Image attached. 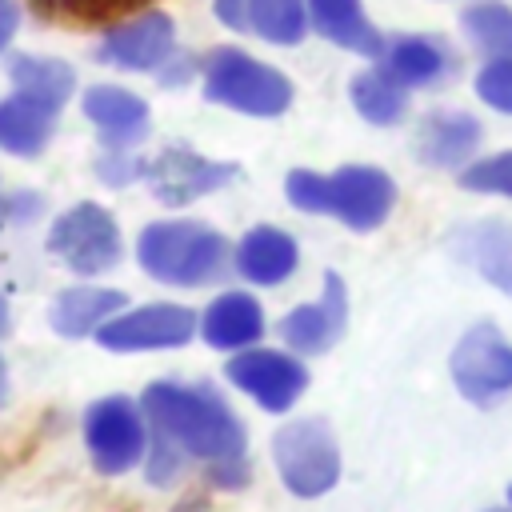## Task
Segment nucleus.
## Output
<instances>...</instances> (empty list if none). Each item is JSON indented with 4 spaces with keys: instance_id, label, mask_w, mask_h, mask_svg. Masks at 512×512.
I'll list each match as a JSON object with an SVG mask.
<instances>
[{
    "instance_id": "obj_1",
    "label": "nucleus",
    "mask_w": 512,
    "mask_h": 512,
    "mask_svg": "<svg viewBox=\"0 0 512 512\" xmlns=\"http://www.w3.org/2000/svg\"><path fill=\"white\" fill-rule=\"evenodd\" d=\"M140 412L148 416L152 432L176 444L188 460L212 464V460L244 456V444H248L244 424L212 384L156 380L144 388Z\"/></svg>"
},
{
    "instance_id": "obj_2",
    "label": "nucleus",
    "mask_w": 512,
    "mask_h": 512,
    "mask_svg": "<svg viewBox=\"0 0 512 512\" xmlns=\"http://www.w3.org/2000/svg\"><path fill=\"white\" fill-rule=\"evenodd\" d=\"M284 196L300 212L336 216L352 232H372L388 220L396 204V184L384 168H372V164H344L332 176L296 168L284 180Z\"/></svg>"
},
{
    "instance_id": "obj_3",
    "label": "nucleus",
    "mask_w": 512,
    "mask_h": 512,
    "mask_svg": "<svg viewBox=\"0 0 512 512\" xmlns=\"http://www.w3.org/2000/svg\"><path fill=\"white\" fill-rule=\"evenodd\" d=\"M140 268L172 288H200L232 264L228 240L204 220H152L136 240Z\"/></svg>"
},
{
    "instance_id": "obj_4",
    "label": "nucleus",
    "mask_w": 512,
    "mask_h": 512,
    "mask_svg": "<svg viewBox=\"0 0 512 512\" xmlns=\"http://www.w3.org/2000/svg\"><path fill=\"white\" fill-rule=\"evenodd\" d=\"M200 84L212 104L244 116H280L292 104V84L280 68L248 56L244 48H212L200 60Z\"/></svg>"
},
{
    "instance_id": "obj_5",
    "label": "nucleus",
    "mask_w": 512,
    "mask_h": 512,
    "mask_svg": "<svg viewBox=\"0 0 512 512\" xmlns=\"http://www.w3.org/2000/svg\"><path fill=\"white\" fill-rule=\"evenodd\" d=\"M272 460H276L284 488L304 500L324 496L340 480V448H336L332 428L320 416H300L276 428Z\"/></svg>"
},
{
    "instance_id": "obj_6",
    "label": "nucleus",
    "mask_w": 512,
    "mask_h": 512,
    "mask_svg": "<svg viewBox=\"0 0 512 512\" xmlns=\"http://www.w3.org/2000/svg\"><path fill=\"white\" fill-rule=\"evenodd\" d=\"M48 252L76 276H104L120 264L124 240L116 216L104 204L80 200L68 212H60L56 224L48 228Z\"/></svg>"
},
{
    "instance_id": "obj_7",
    "label": "nucleus",
    "mask_w": 512,
    "mask_h": 512,
    "mask_svg": "<svg viewBox=\"0 0 512 512\" xmlns=\"http://www.w3.org/2000/svg\"><path fill=\"white\" fill-rule=\"evenodd\" d=\"M84 448L104 476H120L136 468L148 452V432H144V412L128 396H104L88 404L84 412Z\"/></svg>"
},
{
    "instance_id": "obj_8",
    "label": "nucleus",
    "mask_w": 512,
    "mask_h": 512,
    "mask_svg": "<svg viewBox=\"0 0 512 512\" xmlns=\"http://www.w3.org/2000/svg\"><path fill=\"white\" fill-rule=\"evenodd\" d=\"M200 332V316L184 304H140V308H120L112 320L96 328V340L108 352H160V348H180Z\"/></svg>"
},
{
    "instance_id": "obj_9",
    "label": "nucleus",
    "mask_w": 512,
    "mask_h": 512,
    "mask_svg": "<svg viewBox=\"0 0 512 512\" xmlns=\"http://www.w3.org/2000/svg\"><path fill=\"white\" fill-rule=\"evenodd\" d=\"M452 380L472 404H492L512 392V344L492 324H472L452 352Z\"/></svg>"
},
{
    "instance_id": "obj_10",
    "label": "nucleus",
    "mask_w": 512,
    "mask_h": 512,
    "mask_svg": "<svg viewBox=\"0 0 512 512\" xmlns=\"http://www.w3.org/2000/svg\"><path fill=\"white\" fill-rule=\"evenodd\" d=\"M228 384L252 396L264 412H288L308 388V368L288 352L248 344L228 360Z\"/></svg>"
},
{
    "instance_id": "obj_11",
    "label": "nucleus",
    "mask_w": 512,
    "mask_h": 512,
    "mask_svg": "<svg viewBox=\"0 0 512 512\" xmlns=\"http://www.w3.org/2000/svg\"><path fill=\"white\" fill-rule=\"evenodd\" d=\"M236 176V164H224V160H208L200 152H192L188 144H168L160 148L148 164H144V180L152 188V196L168 208H180V204H192L216 188H224L228 180Z\"/></svg>"
},
{
    "instance_id": "obj_12",
    "label": "nucleus",
    "mask_w": 512,
    "mask_h": 512,
    "mask_svg": "<svg viewBox=\"0 0 512 512\" xmlns=\"http://www.w3.org/2000/svg\"><path fill=\"white\" fill-rule=\"evenodd\" d=\"M176 52V24L168 12H140L104 28L92 56L120 72H156Z\"/></svg>"
},
{
    "instance_id": "obj_13",
    "label": "nucleus",
    "mask_w": 512,
    "mask_h": 512,
    "mask_svg": "<svg viewBox=\"0 0 512 512\" xmlns=\"http://www.w3.org/2000/svg\"><path fill=\"white\" fill-rule=\"evenodd\" d=\"M344 320H348V292L344 280L336 272H324V292L312 304H296L284 320H280V336L292 352L304 356H320L328 352L340 336H344Z\"/></svg>"
},
{
    "instance_id": "obj_14",
    "label": "nucleus",
    "mask_w": 512,
    "mask_h": 512,
    "mask_svg": "<svg viewBox=\"0 0 512 512\" xmlns=\"http://www.w3.org/2000/svg\"><path fill=\"white\" fill-rule=\"evenodd\" d=\"M88 124L100 132L104 148H136L148 136V100L120 84H92L80 96Z\"/></svg>"
},
{
    "instance_id": "obj_15",
    "label": "nucleus",
    "mask_w": 512,
    "mask_h": 512,
    "mask_svg": "<svg viewBox=\"0 0 512 512\" xmlns=\"http://www.w3.org/2000/svg\"><path fill=\"white\" fill-rule=\"evenodd\" d=\"M212 12L220 24L236 32H252L268 44H300L308 32V8L304 0H212Z\"/></svg>"
},
{
    "instance_id": "obj_16",
    "label": "nucleus",
    "mask_w": 512,
    "mask_h": 512,
    "mask_svg": "<svg viewBox=\"0 0 512 512\" xmlns=\"http://www.w3.org/2000/svg\"><path fill=\"white\" fill-rule=\"evenodd\" d=\"M480 140H484V128L476 116L456 112V108H440L416 124L412 152L432 168H464L476 156Z\"/></svg>"
},
{
    "instance_id": "obj_17",
    "label": "nucleus",
    "mask_w": 512,
    "mask_h": 512,
    "mask_svg": "<svg viewBox=\"0 0 512 512\" xmlns=\"http://www.w3.org/2000/svg\"><path fill=\"white\" fill-rule=\"evenodd\" d=\"M380 68L392 72L404 88H432L444 84L456 68L452 48L440 36H424V32H404V36H388L380 48Z\"/></svg>"
},
{
    "instance_id": "obj_18",
    "label": "nucleus",
    "mask_w": 512,
    "mask_h": 512,
    "mask_svg": "<svg viewBox=\"0 0 512 512\" xmlns=\"http://www.w3.org/2000/svg\"><path fill=\"white\" fill-rule=\"evenodd\" d=\"M300 264V248L284 228L272 224H256L240 236V244L232 248V268L240 272V280L256 284V288H276L284 284Z\"/></svg>"
},
{
    "instance_id": "obj_19",
    "label": "nucleus",
    "mask_w": 512,
    "mask_h": 512,
    "mask_svg": "<svg viewBox=\"0 0 512 512\" xmlns=\"http://www.w3.org/2000/svg\"><path fill=\"white\" fill-rule=\"evenodd\" d=\"M200 336L216 352H240L264 336V308L248 292H220L200 312Z\"/></svg>"
},
{
    "instance_id": "obj_20",
    "label": "nucleus",
    "mask_w": 512,
    "mask_h": 512,
    "mask_svg": "<svg viewBox=\"0 0 512 512\" xmlns=\"http://www.w3.org/2000/svg\"><path fill=\"white\" fill-rule=\"evenodd\" d=\"M304 8H308V28H316L328 44L372 60L380 56L384 36L376 32L360 0H304Z\"/></svg>"
},
{
    "instance_id": "obj_21",
    "label": "nucleus",
    "mask_w": 512,
    "mask_h": 512,
    "mask_svg": "<svg viewBox=\"0 0 512 512\" xmlns=\"http://www.w3.org/2000/svg\"><path fill=\"white\" fill-rule=\"evenodd\" d=\"M120 308H128V296L116 292V288H92V284H76V288H64L52 308H48V324L56 336H68V340H80V336H92L104 320H112Z\"/></svg>"
},
{
    "instance_id": "obj_22",
    "label": "nucleus",
    "mask_w": 512,
    "mask_h": 512,
    "mask_svg": "<svg viewBox=\"0 0 512 512\" xmlns=\"http://www.w3.org/2000/svg\"><path fill=\"white\" fill-rule=\"evenodd\" d=\"M56 132V108L28 92H12L0 100V152L8 156H40Z\"/></svg>"
},
{
    "instance_id": "obj_23",
    "label": "nucleus",
    "mask_w": 512,
    "mask_h": 512,
    "mask_svg": "<svg viewBox=\"0 0 512 512\" xmlns=\"http://www.w3.org/2000/svg\"><path fill=\"white\" fill-rule=\"evenodd\" d=\"M460 260H468L488 284L512 296V224L508 220H480L456 232Z\"/></svg>"
},
{
    "instance_id": "obj_24",
    "label": "nucleus",
    "mask_w": 512,
    "mask_h": 512,
    "mask_svg": "<svg viewBox=\"0 0 512 512\" xmlns=\"http://www.w3.org/2000/svg\"><path fill=\"white\" fill-rule=\"evenodd\" d=\"M8 80L16 92H28L36 100H44L48 108H64L68 96L76 92V72L72 64L56 60V56H32V52H20L8 60Z\"/></svg>"
},
{
    "instance_id": "obj_25",
    "label": "nucleus",
    "mask_w": 512,
    "mask_h": 512,
    "mask_svg": "<svg viewBox=\"0 0 512 512\" xmlns=\"http://www.w3.org/2000/svg\"><path fill=\"white\" fill-rule=\"evenodd\" d=\"M348 96H352V108H356L368 124H380V128L400 124L404 112H408V88H404L392 72H384L380 64L356 72L352 84H348Z\"/></svg>"
},
{
    "instance_id": "obj_26",
    "label": "nucleus",
    "mask_w": 512,
    "mask_h": 512,
    "mask_svg": "<svg viewBox=\"0 0 512 512\" xmlns=\"http://www.w3.org/2000/svg\"><path fill=\"white\" fill-rule=\"evenodd\" d=\"M460 32L476 52L492 56H512V8L504 0H476L460 16Z\"/></svg>"
},
{
    "instance_id": "obj_27",
    "label": "nucleus",
    "mask_w": 512,
    "mask_h": 512,
    "mask_svg": "<svg viewBox=\"0 0 512 512\" xmlns=\"http://www.w3.org/2000/svg\"><path fill=\"white\" fill-rule=\"evenodd\" d=\"M460 184L468 192H488V196H512V152H496L484 160L464 164Z\"/></svg>"
},
{
    "instance_id": "obj_28",
    "label": "nucleus",
    "mask_w": 512,
    "mask_h": 512,
    "mask_svg": "<svg viewBox=\"0 0 512 512\" xmlns=\"http://www.w3.org/2000/svg\"><path fill=\"white\" fill-rule=\"evenodd\" d=\"M476 96H480L488 108L512 116V56H492V60L476 72Z\"/></svg>"
},
{
    "instance_id": "obj_29",
    "label": "nucleus",
    "mask_w": 512,
    "mask_h": 512,
    "mask_svg": "<svg viewBox=\"0 0 512 512\" xmlns=\"http://www.w3.org/2000/svg\"><path fill=\"white\" fill-rule=\"evenodd\" d=\"M144 164H148V160H140L132 148H104V152L96 156V176H100L104 184L120 188V184L144 180Z\"/></svg>"
},
{
    "instance_id": "obj_30",
    "label": "nucleus",
    "mask_w": 512,
    "mask_h": 512,
    "mask_svg": "<svg viewBox=\"0 0 512 512\" xmlns=\"http://www.w3.org/2000/svg\"><path fill=\"white\" fill-rule=\"evenodd\" d=\"M184 452L176 448V444H168L164 436H152V444H148V452H144V472H148V484H156V488H164V484H172L180 472H184Z\"/></svg>"
},
{
    "instance_id": "obj_31",
    "label": "nucleus",
    "mask_w": 512,
    "mask_h": 512,
    "mask_svg": "<svg viewBox=\"0 0 512 512\" xmlns=\"http://www.w3.org/2000/svg\"><path fill=\"white\" fill-rule=\"evenodd\" d=\"M204 476H208V484H212V488H228V492H240V488L248 484L252 468H248V460H244V456H232V460H212Z\"/></svg>"
},
{
    "instance_id": "obj_32",
    "label": "nucleus",
    "mask_w": 512,
    "mask_h": 512,
    "mask_svg": "<svg viewBox=\"0 0 512 512\" xmlns=\"http://www.w3.org/2000/svg\"><path fill=\"white\" fill-rule=\"evenodd\" d=\"M196 72H200V60H196V56H188V52H180V48H176L160 68H156V76H160V84H164V88H180V84H188Z\"/></svg>"
},
{
    "instance_id": "obj_33",
    "label": "nucleus",
    "mask_w": 512,
    "mask_h": 512,
    "mask_svg": "<svg viewBox=\"0 0 512 512\" xmlns=\"http://www.w3.org/2000/svg\"><path fill=\"white\" fill-rule=\"evenodd\" d=\"M48 12H100V8H116V4H136V0H36Z\"/></svg>"
},
{
    "instance_id": "obj_34",
    "label": "nucleus",
    "mask_w": 512,
    "mask_h": 512,
    "mask_svg": "<svg viewBox=\"0 0 512 512\" xmlns=\"http://www.w3.org/2000/svg\"><path fill=\"white\" fill-rule=\"evenodd\" d=\"M16 28H20V4L16 0H0V52L12 44Z\"/></svg>"
},
{
    "instance_id": "obj_35",
    "label": "nucleus",
    "mask_w": 512,
    "mask_h": 512,
    "mask_svg": "<svg viewBox=\"0 0 512 512\" xmlns=\"http://www.w3.org/2000/svg\"><path fill=\"white\" fill-rule=\"evenodd\" d=\"M12 328V308H8V300H4V292H0V336Z\"/></svg>"
},
{
    "instance_id": "obj_36",
    "label": "nucleus",
    "mask_w": 512,
    "mask_h": 512,
    "mask_svg": "<svg viewBox=\"0 0 512 512\" xmlns=\"http://www.w3.org/2000/svg\"><path fill=\"white\" fill-rule=\"evenodd\" d=\"M8 400V368H4V356H0V404Z\"/></svg>"
},
{
    "instance_id": "obj_37",
    "label": "nucleus",
    "mask_w": 512,
    "mask_h": 512,
    "mask_svg": "<svg viewBox=\"0 0 512 512\" xmlns=\"http://www.w3.org/2000/svg\"><path fill=\"white\" fill-rule=\"evenodd\" d=\"M488 512H512V508H488Z\"/></svg>"
},
{
    "instance_id": "obj_38",
    "label": "nucleus",
    "mask_w": 512,
    "mask_h": 512,
    "mask_svg": "<svg viewBox=\"0 0 512 512\" xmlns=\"http://www.w3.org/2000/svg\"><path fill=\"white\" fill-rule=\"evenodd\" d=\"M508 500H512V488H508Z\"/></svg>"
}]
</instances>
